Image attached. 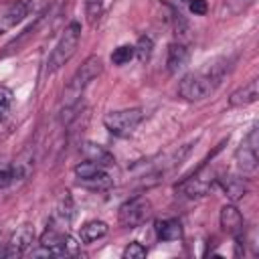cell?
Listing matches in <instances>:
<instances>
[{
	"mask_svg": "<svg viewBox=\"0 0 259 259\" xmlns=\"http://www.w3.org/2000/svg\"><path fill=\"white\" fill-rule=\"evenodd\" d=\"M134 49H136V55H138V59H140V61L150 59L152 49H154V40H152V36H148V34L140 36V40H138V45H136Z\"/></svg>",
	"mask_w": 259,
	"mask_h": 259,
	"instance_id": "7402d4cb",
	"label": "cell"
},
{
	"mask_svg": "<svg viewBox=\"0 0 259 259\" xmlns=\"http://www.w3.org/2000/svg\"><path fill=\"white\" fill-rule=\"evenodd\" d=\"M257 127H253L235 152V164L241 176H253L257 172Z\"/></svg>",
	"mask_w": 259,
	"mask_h": 259,
	"instance_id": "8992f818",
	"label": "cell"
},
{
	"mask_svg": "<svg viewBox=\"0 0 259 259\" xmlns=\"http://www.w3.org/2000/svg\"><path fill=\"white\" fill-rule=\"evenodd\" d=\"M219 221H221L223 231H227V233L233 235L235 239H237V237H243L245 221H243V214L239 212V208H237L235 204H225V206H221Z\"/></svg>",
	"mask_w": 259,
	"mask_h": 259,
	"instance_id": "30bf717a",
	"label": "cell"
},
{
	"mask_svg": "<svg viewBox=\"0 0 259 259\" xmlns=\"http://www.w3.org/2000/svg\"><path fill=\"white\" fill-rule=\"evenodd\" d=\"M212 184H214L212 174L206 172L204 168H200V170H196L192 176L184 178V180L176 186V190L182 192V194L188 196V198H198V196L208 194V190L212 188Z\"/></svg>",
	"mask_w": 259,
	"mask_h": 259,
	"instance_id": "52a82bcc",
	"label": "cell"
},
{
	"mask_svg": "<svg viewBox=\"0 0 259 259\" xmlns=\"http://www.w3.org/2000/svg\"><path fill=\"white\" fill-rule=\"evenodd\" d=\"M134 55H136V49H134L132 45H121V47L113 49V53H111V63L117 65V67H123V65H127V63L134 59Z\"/></svg>",
	"mask_w": 259,
	"mask_h": 259,
	"instance_id": "ffe728a7",
	"label": "cell"
},
{
	"mask_svg": "<svg viewBox=\"0 0 259 259\" xmlns=\"http://www.w3.org/2000/svg\"><path fill=\"white\" fill-rule=\"evenodd\" d=\"M142 119H144V109L142 107H127V109L109 111L103 117V125L115 138H130L138 130Z\"/></svg>",
	"mask_w": 259,
	"mask_h": 259,
	"instance_id": "3957f363",
	"label": "cell"
},
{
	"mask_svg": "<svg viewBox=\"0 0 259 259\" xmlns=\"http://www.w3.org/2000/svg\"><path fill=\"white\" fill-rule=\"evenodd\" d=\"M10 103H12V91L4 85H0V119L6 117L8 109H10Z\"/></svg>",
	"mask_w": 259,
	"mask_h": 259,
	"instance_id": "d4e9b609",
	"label": "cell"
},
{
	"mask_svg": "<svg viewBox=\"0 0 259 259\" xmlns=\"http://www.w3.org/2000/svg\"><path fill=\"white\" fill-rule=\"evenodd\" d=\"M146 247L142 245V243H138V241H132L125 249H123V253H121V257L123 259H144L146 257Z\"/></svg>",
	"mask_w": 259,
	"mask_h": 259,
	"instance_id": "603a6c76",
	"label": "cell"
},
{
	"mask_svg": "<svg viewBox=\"0 0 259 259\" xmlns=\"http://www.w3.org/2000/svg\"><path fill=\"white\" fill-rule=\"evenodd\" d=\"M79 40H81V26H79V22H71V24L63 30L61 38L57 40L55 49H53L51 55H49L47 73H55V71H59L63 65H67V63L71 61V57L75 55V51H77V47H79Z\"/></svg>",
	"mask_w": 259,
	"mask_h": 259,
	"instance_id": "7a4b0ae2",
	"label": "cell"
},
{
	"mask_svg": "<svg viewBox=\"0 0 259 259\" xmlns=\"http://www.w3.org/2000/svg\"><path fill=\"white\" fill-rule=\"evenodd\" d=\"M156 237L160 241H178L182 237V223L178 219H162L156 223Z\"/></svg>",
	"mask_w": 259,
	"mask_h": 259,
	"instance_id": "2e32d148",
	"label": "cell"
},
{
	"mask_svg": "<svg viewBox=\"0 0 259 259\" xmlns=\"http://www.w3.org/2000/svg\"><path fill=\"white\" fill-rule=\"evenodd\" d=\"M109 227L105 221H87L85 225H81V231H79V239L81 243H95L99 239H103L107 235Z\"/></svg>",
	"mask_w": 259,
	"mask_h": 259,
	"instance_id": "9a60e30c",
	"label": "cell"
},
{
	"mask_svg": "<svg viewBox=\"0 0 259 259\" xmlns=\"http://www.w3.org/2000/svg\"><path fill=\"white\" fill-rule=\"evenodd\" d=\"M212 89L214 83L204 73H188L178 83V95L186 101H202Z\"/></svg>",
	"mask_w": 259,
	"mask_h": 259,
	"instance_id": "5b68a950",
	"label": "cell"
},
{
	"mask_svg": "<svg viewBox=\"0 0 259 259\" xmlns=\"http://www.w3.org/2000/svg\"><path fill=\"white\" fill-rule=\"evenodd\" d=\"M32 0H12L8 4H4L0 8V28L8 30L12 26H16L18 22H22L28 12H30Z\"/></svg>",
	"mask_w": 259,
	"mask_h": 259,
	"instance_id": "ba28073f",
	"label": "cell"
},
{
	"mask_svg": "<svg viewBox=\"0 0 259 259\" xmlns=\"http://www.w3.org/2000/svg\"><path fill=\"white\" fill-rule=\"evenodd\" d=\"M188 59H190L188 49H186L182 42H172V45L168 47V57H166L168 73H170V75H176L178 71H182V69L188 65Z\"/></svg>",
	"mask_w": 259,
	"mask_h": 259,
	"instance_id": "4fadbf2b",
	"label": "cell"
},
{
	"mask_svg": "<svg viewBox=\"0 0 259 259\" xmlns=\"http://www.w3.org/2000/svg\"><path fill=\"white\" fill-rule=\"evenodd\" d=\"M219 184L221 188L225 190V194L231 198V200H239L247 194L249 186H247V180L241 178V176H221L219 178Z\"/></svg>",
	"mask_w": 259,
	"mask_h": 259,
	"instance_id": "5bb4252c",
	"label": "cell"
},
{
	"mask_svg": "<svg viewBox=\"0 0 259 259\" xmlns=\"http://www.w3.org/2000/svg\"><path fill=\"white\" fill-rule=\"evenodd\" d=\"M103 71V61L97 57V55H89L81 67L73 73L67 89H65V101H63V107H71V105H79L81 103V97H83V91L89 87V83L93 79H97Z\"/></svg>",
	"mask_w": 259,
	"mask_h": 259,
	"instance_id": "6da1fadb",
	"label": "cell"
},
{
	"mask_svg": "<svg viewBox=\"0 0 259 259\" xmlns=\"http://www.w3.org/2000/svg\"><path fill=\"white\" fill-rule=\"evenodd\" d=\"M2 32H4V30H2V28H0V34H2Z\"/></svg>",
	"mask_w": 259,
	"mask_h": 259,
	"instance_id": "4316f807",
	"label": "cell"
},
{
	"mask_svg": "<svg viewBox=\"0 0 259 259\" xmlns=\"http://www.w3.org/2000/svg\"><path fill=\"white\" fill-rule=\"evenodd\" d=\"M77 182L81 186H85V188H91V190H107V188L113 186V178L105 170H101V172H97V174H93L89 178H81Z\"/></svg>",
	"mask_w": 259,
	"mask_h": 259,
	"instance_id": "ac0fdd59",
	"label": "cell"
},
{
	"mask_svg": "<svg viewBox=\"0 0 259 259\" xmlns=\"http://www.w3.org/2000/svg\"><path fill=\"white\" fill-rule=\"evenodd\" d=\"M103 14V0H85V16L89 24H97Z\"/></svg>",
	"mask_w": 259,
	"mask_h": 259,
	"instance_id": "44dd1931",
	"label": "cell"
},
{
	"mask_svg": "<svg viewBox=\"0 0 259 259\" xmlns=\"http://www.w3.org/2000/svg\"><path fill=\"white\" fill-rule=\"evenodd\" d=\"M188 8H190L192 14L202 16V14H206L208 4H206V0H188Z\"/></svg>",
	"mask_w": 259,
	"mask_h": 259,
	"instance_id": "484cf974",
	"label": "cell"
},
{
	"mask_svg": "<svg viewBox=\"0 0 259 259\" xmlns=\"http://www.w3.org/2000/svg\"><path fill=\"white\" fill-rule=\"evenodd\" d=\"M152 212V204L148 198L144 196H134L130 200H125L119 210H117V219H119V225L121 227H127V229H134V227H140L142 223L148 221Z\"/></svg>",
	"mask_w": 259,
	"mask_h": 259,
	"instance_id": "277c9868",
	"label": "cell"
},
{
	"mask_svg": "<svg viewBox=\"0 0 259 259\" xmlns=\"http://www.w3.org/2000/svg\"><path fill=\"white\" fill-rule=\"evenodd\" d=\"M14 182V172H12V162L0 160V190L8 188Z\"/></svg>",
	"mask_w": 259,
	"mask_h": 259,
	"instance_id": "cb8c5ba5",
	"label": "cell"
},
{
	"mask_svg": "<svg viewBox=\"0 0 259 259\" xmlns=\"http://www.w3.org/2000/svg\"><path fill=\"white\" fill-rule=\"evenodd\" d=\"M259 97V87H257V81H249L247 85L239 87L237 91L231 93L229 97V107H235V109H241V107H247L251 103H255Z\"/></svg>",
	"mask_w": 259,
	"mask_h": 259,
	"instance_id": "8fae6325",
	"label": "cell"
},
{
	"mask_svg": "<svg viewBox=\"0 0 259 259\" xmlns=\"http://www.w3.org/2000/svg\"><path fill=\"white\" fill-rule=\"evenodd\" d=\"M81 154L85 156V160H89V162H95V164H99V166H111L113 162H115V158H113V154L107 150V148H103L101 144H95V142H83L81 144Z\"/></svg>",
	"mask_w": 259,
	"mask_h": 259,
	"instance_id": "7c38bea8",
	"label": "cell"
},
{
	"mask_svg": "<svg viewBox=\"0 0 259 259\" xmlns=\"http://www.w3.org/2000/svg\"><path fill=\"white\" fill-rule=\"evenodd\" d=\"M75 214V204H73V198L69 196V192H65V196L61 198L59 206H57V219L63 223V225H69L71 219Z\"/></svg>",
	"mask_w": 259,
	"mask_h": 259,
	"instance_id": "d6986e66",
	"label": "cell"
},
{
	"mask_svg": "<svg viewBox=\"0 0 259 259\" xmlns=\"http://www.w3.org/2000/svg\"><path fill=\"white\" fill-rule=\"evenodd\" d=\"M32 241H34V231L28 225H22L10 235V241L6 243V249L0 251V255L2 257H20L30 249Z\"/></svg>",
	"mask_w": 259,
	"mask_h": 259,
	"instance_id": "9c48e42d",
	"label": "cell"
},
{
	"mask_svg": "<svg viewBox=\"0 0 259 259\" xmlns=\"http://www.w3.org/2000/svg\"><path fill=\"white\" fill-rule=\"evenodd\" d=\"M34 170V156L32 152H22L14 162H12V172H14V182L26 180Z\"/></svg>",
	"mask_w": 259,
	"mask_h": 259,
	"instance_id": "e0dca14e",
	"label": "cell"
}]
</instances>
